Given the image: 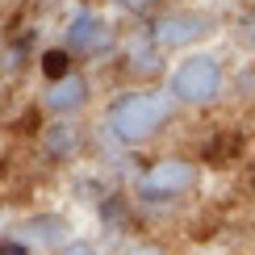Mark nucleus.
Returning <instances> with one entry per match:
<instances>
[{
	"instance_id": "20e7f679",
	"label": "nucleus",
	"mask_w": 255,
	"mask_h": 255,
	"mask_svg": "<svg viewBox=\"0 0 255 255\" xmlns=\"http://www.w3.org/2000/svg\"><path fill=\"white\" fill-rule=\"evenodd\" d=\"M118 29H113V21L97 13V8H76V17L67 21V29H63V50H67L71 59H109L113 50H118Z\"/></svg>"
},
{
	"instance_id": "39448f33",
	"label": "nucleus",
	"mask_w": 255,
	"mask_h": 255,
	"mask_svg": "<svg viewBox=\"0 0 255 255\" xmlns=\"http://www.w3.org/2000/svg\"><path fill=\"white\" fill-rule=\"evenodd\" d=\"M197 188V163L193 159H180V155H163L155 159L151 167H146L142 184H138V193H142L146 201H176L184 193H193Z\"/></svg>"
},
{
	"instance_id": "f257e3e1",
	"label": "nucleus",
	"mask_w": 255,
	"mask_h": 255,
	"mask_svg": "<svg viewBox=\"0 0 255 255\" xmlns=\"http://www.w3.org/2000/svg\"><path fill=\"white\" fill-rule=\"evenodd\" d=\"M172 118V101L163 92H138L126 88L113 97V105L105 109V130L113 142L122 146H142L159 134V126Z\"/></svg>"
},
{
	"instance_id": "f3484780",
	"label": "nucleus",
	"mask_w": 255,
	"mask_h": 255,
	"mask_svg": "<svg viewBox=\"0 0 255 255\" xmlns=\"http://www.w3.org/2000/svg\"><path fill=\"white\" fill-rule=\"evenodd\" d=\"M0 101H4V92H0Z\"/></svg>"
},
{
	"instance_id": "1a4fd4ad",
	"label": "nucleus",
	"mask_w": 255,
	"mask_h": 255,
	"mask_svg": "<svg viewBox=\"0 0 255 255\" xmlns=\"http://www.w3.org/2000/svg\"><path fill=\"white\" fill-rule=\"evenodd\" d=\"M42 151L50 159H71L80 151V126H71V118H55L42 130Z\"/></svg>"
},
{
	"instance_id": "4468645a",
	"label": "nucleus",
	"mask_w": 255,
	"mask_h": 255,
	"mask_svg": "<svg viewBox=\"0 0 255 255\" xmlns=\"http://www.w3.org/2000/svg\"><path fill=\"white\" fill-rule=\"evenodd\" d=\"M239 97H243V101L251 97V67H243V71H239Z\"/></svg>"
},
{
	"instance_id": "423d86ee",
	"label": "nucleus",
	"mask_w": 255,
	"mask_h": 255,
	"mask_svg": "<svg viewBox=\"0 0 255 255\" xmlns=\"http://www.w3.org/2000/svg\"><path fill=\"white\" fill-rule=\"evenodd\" d=\"M88 97H92L88 76L71 67L67 76L50 80V88H46V113H50V118H76L84 105H88Z\"/></svg>"
},
{
	"instance_id": "2eb2a0df",
	"label": "nucleus",
	"mask_w": 255,
	"mask_h": 255,
	"mask_svg": "<svg viewBox=\"0 0 255 255\" xmlns=\"http://www.w3.org/2000/svg\"><path fill=\"white\" fill-rule=\"evenodd\" d=\"M239 42L243 46H251V17L243 13V21H239Z\"/></svg>"
},
{
	"instance_id": "f8f14e48",
	"label": "nucleus",
	"mask_w": 255,
	"mask_h": 255,
	"mask_svg": "<svg viewBox=\"0 0 255 255\" xmlns=\"http://www.w3.org/2000/svg\"><path fill=\"white\" fill-rule=\"evenodd\" d=\"M122 255H167V247H159V243H134V247H126Z\"/></svg>"
},
{
	"instance_id": "9d476101",
	"label": "nucleus",
	"mask_w": 255,
	"mask_h": 255,
	"mask_svg": "<svg viewBox=\"0 0 255 255\" xmlns=\"http://www.w3.org/2000/svg\"><path fill=\"white\" fill-rule=\"evenodd\" d=\"M42 71H46V80H59V76H67L71 71V55L67 50H46V55H42Z\"/></svg>"
},
{
	"instance_id": "7ed1b4c3",
	"label": "nucleus",
	"mask_w": 255,
	"mask_h": 255,
	"mask_svg": "<svg viewBox=\"0 0 255 255\" xmlns=\"http://www.w3.org/2000/svg\"><path fill=\"white\" fill-rule=\"evenodd\" d=\"M218 34V17L205 13V8H159L146 25V38L155 42L159 50H188L197 42Z\"/></svg>"
},
{
	"instance_id": "f03ea898",
	"label": "nucleus",
	"mask_w": 255,
	"mask_h": 255,
	"mask_svg": "<svg viewBox=\"0 0 255 255\" xmlns=\"http://www.w3.org/2000/svg\"><path fill=\"white\" fill-rule=\"evenodd\" d=\"M222 84H226V71H222V59L209 55V50H193L176 63L172 80H167V92H172L176 105H188V109H205L222 97Z\"/></svg>"
},
{
	"instance_id": "0eeeda50",
	"label": "nucleus",
	"mask_w": 255,
	"mask_h": 255,
	"mask_svg": "<svg viewBox=\"0 0 255 255\" xmlns=\"http://www.w3.org/2000/svg\"><path fill=\"white\" fill-rule=\"evenodd\" d=\"M13 239L21 243V247L50 251V247H59V243L67 239V218L63 214H34V218H25V222L13 226Z\"/></svg>"
},
{
	"instance_id": "dca6fc26",
	"label": "nucleus",
	"mask_w": 255,
	"mask_h": 255,
	"mask_svg": "<svg viewBox=\"0 0 255 255\" xmlns=\"http://www.w3.org/2000/svg\"><path fill=\"white\" fill-rule=\"evenodd\" d=\"M142 4H155V8H159V4H167V0H142Z\"/></svg>"
},
{
	"instance_id": "ddd939ff",
	"label": "nucleus",
	"mask_w": 255,
	"mask_h": 255,
	"mask_svg": "<svg viewBox=\"0 0 255 255\" xmlns=\"http://www.w3.org/2000/svg\"><path fill=\"white\" fill-rule=\"evenodd\" d=\"M25 251H29V247H21L13 235H8V239H0V255H25Z\"/></svg>"
},
{
	"instance_id": "9b49d317",
	"label": "nucleus",
	"mask_w": 255,
	"mask_h": 255,
	"mask_svg": "<svg viewBox=\"0 0 255 255\" xmlns=\"http://www.w3.org/2000/svg\"><path fill=\"white\" fill-rule=\"evenodd\" d=\"M50 255H101V247L88 239H63L59 247H50Z\"/></svg>"
},
{
	"instance_id": "6e6552de",
	"label": "nucleus",
	"mask_w": 255,
	"mask_h": 255,
	"mask_svg": "<svg viewBox=\"0 0 255 255\" xmlns=\"http://www.w3.org/2000/svg\"><path fill=\"white\" fill-rule=\"evenodd\" d=\"M126 63H130L126 71H130L134 80H155V76H163V50L146 38V29L126 42Z\"/></svg>"
}]
</instances>
